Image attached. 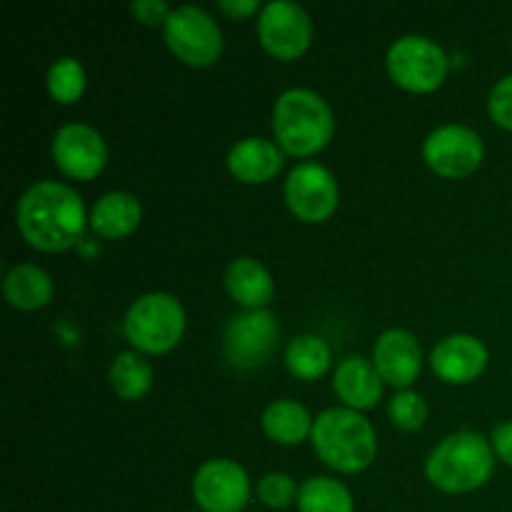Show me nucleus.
I'll use <instances>...</instances> for the list:
<instances>
[{
  "mask_svg": "<svg viewBox=\"0 0 512 512\" xmlns=\"http://www.w3.org/2000/svg\"><path fill=\"white\" fill-rule=\"evenodd\" d=\"M495 468V450L488 438L475 430L448 435L425 460V475L438 490L450 495L483 488Z\"/></svg>",
  "mask_w": 512,
  "mask_h": 512,
  "instance_id": "nucleus-3",
  "label": "nucleus"
},
{
  "mask_svg": "<svg viewBox=\"0 0 512 512\" xmlns=\"http://www.w3.org/2000/svg\"><path fill=\"white\" fill-rule=\"evenodd\" d=\"M423 158L443 178H465L475 173L485 158L483 138L460 123L438 125L423 143Z\"/></svg>",
  "mask_w": 512,
  "mask_h": 512,
  "instance_id": "nucleus-10",
  "label": "nucleus"
},
{
  "mask_svg": "<svg viewBox=\"0 0 512 512\" xmlns=\"http://www.w3.org/2000/svg\"><path fill=\"white\" fill-rule=\"evenodd\" d=\"M263 430L273 443L280 445H298L305 438L313 435L315 418L308 413L305 405H300L298 400H273V403L265 408L263 413Z\"/></svg>",
  "mask_w": 512,
  "mask_h": 512,
  "instance_id": "nucleus-21",
  "label": "nucleus"
},
{
  "mask_svg": "<svg viewBox=\"0 0 512 512\" xmlns=\"http://www.w3.org/2000/svg\"><path fill=\"white\" fill-rule=\"evenodd\" d=\"M300 488L295 485V480L288 473H268L258 483V498L260 503L268 505V508L280 510L288 508V505L298 503Z\"/></svg>",
  "mask_w": 512,
  "mask_h": 512,
  "instance_id": "nucleus-27",
  "label": "nucleus"
},
{
  "mask_svg": "<svg viewBox=\"0 0 512 512\" xmlns=\"http://www.w3.org/2000/svg\"><path fill=\"white\" fill-rule=\"evenodd\" d=\"M50 153L55 165L75 180H93L108 163V145L88 123H68L55 130Z\"/></svg>",
  "mask_w": 512,
  "mask_h": 512,
  "instance_id": "nucleus-13",
  "label": "nucleus"
},
{
  "mask_svg": "<svg viewBox=\"0 0 512 512\" xmlns=\"http://www.w3.org/2000/svg\"><path fill=\"white\" fill-rule=\"evenodd\" d=\"M260 45L280 60H295L313 43V20L293 0H270L258 18Z\"/></svg>",
  "mask_w": 512,
  "mask_h": 512,
  "instance_id": "nucleus-9",
  "label": "nucleus"
},
{
  "mask_svg": "<svg viewBox=\"0 0 512 512\" xmlns=\"http://www.w3.org/2000/svg\"><path fill=\"white\" fill-rule=\"evenodd\" d=\"M228 170L238 180L250 185L268 183L283 168V150L265 138H243L228 150Z\"/></svg>",
  "mask_w": 512,
  "mask_h": 512,
  "instance_id": "nucleus-17",
  "label": "nucleus"
},
{
  "mask_svg": "<svg viewBox=\"0 0 512 512\" xmlns=\"http://www.w3.org/2000/svg\"><path fill=\"white\" fill-rule=\"evenodd\" d=\"M285 203L305 223H323L340 203L335 175L320 163H300L285 180Z\"/></svg>",
  "mask_w": 512,
  "mask_h": 512,
  "instance_id": "nucleus-11",
  "label": "nucleus"
},
{
  "mask_svg": "<svg viewBox=\"0 0 512 512\" xmlns=\"http://www.w3.org/2000/svg\"><path fill=\"white\" fill-rule=\"evenodd\" d=\"M490 445H493L495 455L512 468V420L495 425L493 435H490Z\"/></svg>",
  "mask_w": 512,
  "mask_h": 512,
  "instance_id": "nucleus-30",
  "label": "nucleus"
},
{
  "mask_svg": "<svg viewBox=\"0 0 512 512\" xmlns=\"http://www.w3.org/2000/svg\"><path fill=\"white\" fill-rule=\"evenodd\" d=\"M130 13L135 15V20H140L145 25H165L170 13H173V8L165 0H135L130 5Z\"/></svg>",
  "mask_w": 512,
  "mask_h": 512,
  "instance_id": "nucleus-29",
  "label": "nucleus"
},
{
  "mask_svg": "<svg viewBox=\"0 0 512 512\" xmlns=\"http://www.w3.org/2000/svg\"><path fill=\"white\" fill-rule=\"evenodd\" d=\"M193 498L203 512H240L250 500L248 473L235 460H208L193 478Z\"/></svg>",
  "mask_w": 512,
  "mask_h": 512,
  "instance_id": "nucleus-12",
  "label": "nucleus"
},
{
  "mask_svg": "<svg viewBox=\"0 0 512 512\" xmlns=\"http://www.w3.org/2000/svg\"><path fill=\"white\" fill-rule=\"evenodd\" d=\"M45 85H48L53 100L63 105L75 103L85 93V68L73 55H63V58L53 60V65L48 68Z\"/></svg>",
  "mask_w": 512,
  "mask_h": 512,
  "instance_id": "nucleus-25",
  "label": "nucleus"
},
{
  "mask_svg": "<svg viewBox=\"0 0 512 512\" xmlns=\"http://www.w3.org/2000/svg\"><path fill=\"white\" fill-rule=\"evenodd\" d=\"M388 73L410 93H430L448 78V53L428 35H400L385 55Z\"/></svg>",
  "mask_w": 512,
  "mask_h": 512,
  "instance_id": "nucleus-6",
  "label": "nucleus"
},
{
  "mask_svg": "<svg viewBox=\"0 0 512 512\" xmlns=\"http://www.w3.org/2000/svg\"><path fill=\"white\" fill-rule=\"evenodd\" d=\"M313 448L325 465L338 473H360L378 453L375 428L363 413L350 408H328L315 418Z\"/></svg>",
  "mask_w": 512,
  "mask_h": 512,
  "instance_id": "nucleus-4",
  "label": "nucleus"
},
{
  "mask_svg": "<svg viewBox=\"0 0 512 512\" xmlns=\"http://www.w3.org/2000/svg\"><path fill=\"white\" fill-rule=\"evenodd\" d=\"M200 512H203V510H200Z\"/></svg>",
  "mask_w": 512,
  "mask_h": 512,
  "instance_id": "nucleus-32",
  "label": "nucleus"
},
{
  "mask_svg": "<svg viewBox=\"0 0 512 512\" xmlns=\"http://www.w3.org/2000/svg\"><path fill=\"white\" fill-rule=\"evenodd\" d=\"M333 388L345 408L358 410V413L375 408L383 398V378L375 370L373 360L358 358V355H350L338 365L333 375Z\"/></svg>",
  "mask_w": 512,
  "mask_h": 512,
  "instance_id": "nucleus-16",
  "label": "nucleus"
},
{
  "mask_svg": "<svg viewBox=\"0 0 512 512\" xmlns=\"http://www.w3.org/2000/svg\"><path fill=\"white\" fill-rule=\"evenodd\" d=\"M300 512H355L350 490L340 480L315 475L300 485L298 493Z\"/></svg>",
  "mask_w": 512,
  "mask_h": 512,
  "instance_id": "nucleus-24",
  "label": "nucleus"
},
{
  "mask_svg": "<svg viewBox=\"0 0 512 512\" xmlns=\"http://www.w3.org/2000/svg\"><path fill=\"white\" fill-rule=\"evenodd\" d=\"M488 113L500 128L512 133V73L493 85L488 95Z\"/></svg>",
  "mask_w": 512,
  "mask_h": 512,
  "instance_id": "nucleus-28",
  "label": "nucleus"
},
{
  "mask_svg": "<svg viewBox=\"0 0 512 512\" xmlns=\"http://www.w3.org/2000/svg\"><path fill=\"white\" fill-rule=\"evenodd\" d=\"M225 290L248 310H263L275 295L270 270L255 258H235L225 270Z\"/></svg>",
  "mask_w": 512,
  "mask_h": 512,
  "instance_id": "nucleus-18",
  "label": "nucleus"
},
{
  "mask_svg": "<svg viewBox=\"0 0 512 512\" xmlns=\"http://www.w3.org/2000/svg\"><path fill=\"white\" fill-rule=\"evenodd\" d=\"M373 365L383 383L408 390L423 368V348L410 330L390 328L375 340Z\"/></svg>",
  "mask_w": 512,
  "mask_h": 512,
  "instance_id": "nucleus-14",
  "label": "nucleus"
},
{
  "mask_svg": "<svg viewBox=\"0 0 512 512\" xmlns=\"http://www.w3.org/2000/svg\"><path fill=\"white\" fill-rule=\"evenodd\" d=\"M488 360V345L468 333L448 335L430 353V365H433L435 375L450 385L478 380L488 368Z\"/></svg>",
  "mask_w": 512,
  "mask_h": 512,
  "instance_id": "nucleus-15",
  "label": "nucleus"
},
{
  "mask_svg": "<svg viewBox=\"0 0 512 512\" xmlns=\"http://www.w3.org/2000/svg\"><path fill=\"white\" fill-rule=\"evenodd\" d=\"M163 35L168 48L183 63L205 68L213 65L223 53V33L208 10L198 5H180L173 8L168 23L163 25Z\"/></svg>",
  "mask_w": 512,
  "mask_h": 512,
  "instance_id": "nucleus-7",
  "label": "nucleus"
},
{
  "mask_svg": "<svg viewBox=\"0 0 512 512\" xmlns=\"http://www.w3.org/2000/svg\"><path fill=\"white\" fill-rule=\"evenodd\" d=\"M388 415L400 430H418L428 420V403L415 390H398L388 405Z\"/></svg>",
  "mask_w": 512,
  "mask_h": 512,
  "instance_id": "nucleus-26",
  "label": "nucleus"
},
{
  "mask_svg": "<svg viewBox=\"0 0 512 512\" xmlns=\"http://www.w3.org/2000/svg\"><path fill=\"white\" fill-rule=\"evenodd\" d=\"M110 385H113L115 395L133 403V400L145 398L150 388H153V368H150V363L140 353L125 350V353H118L113 358Z\"/></svg>",
  "mask_w": 512,
  "mask_h": 512,
  "instance_id": "nucleus-23",
  "label": "nucleus"
},
{
  "mask_svg": "<svg viewBox=\"0 0 512 512\" xmlns=\"http://www.w3.org/2000/svg\"><path fill=\"white\" fill-rule=\"evenodd\" d=\"M123 330L135 350L163 355L183 340L185 308L170 293H145L125 313Z\"/></svg>",
  "mask_w": 512,
  "mask_h": 512,
  "instance_id": "nucleus-5",
  "label": "nucleus"
},
{
  "mask_svg": "<svg viewBox=\"0 0 512 512\" xmlns=\"http://www.w3.org/2000/svg\"><path fill=\"white\" fill-rule=\"evenodd\" d=\"M278 335V320L268 308L233 315L223 335L225 360L238 370L260 368L275 353Z\"/></svg>",
  "mask_w": 512,
  "mask_h": 512,
  "instance_id": "nucleus-8",
  "label": "nucleus"
},
{
  "mask_svg": "<svg viewBox=\"0 0 512 512\" xmlns=\"http://www.w3.org/2000/svg\"><path fill=\"white\" fill-rule=\"evenodd\" d=\"M273 133L283 153L308 158L333 138V108L323 95L310 88L283 90L273 105Z\"/></svg>",
  "mask_w": 512,
  "mask_h": 512,
  "instance_id": "nucleus-2",
  "label": "nucleus"
},
{
  "mask_svg": "<svg viewBox=\"0 0 512 512\" xmlns=\"http://www.w3.org/2000/svg\"><path fill=\"white\" fill-rule=\"evenodd\" d=\"M220 13H225L228 18L233 20H243V18H250V15H255L260 8L258 0H220L218 3Z\"/></svg>",
  "mask_w": 512,
  "mask_h": 512,
  "instance_id": "nucleus-31",
  "label": "nucleus"
},
{
  "mask_svg": "<svg viewBox=\"0 0 512 512\" xmlns=\"http://www.w3.org/2000/svg\"><path fill=\"white\" fill-rule=\"evenodd\" d=\"M330 360H333L330 345L313 333L295 335L285 348V365L300 380H318L320 375L328 373Z\"/></svg>",
  "mask_w": 512,
  "mask_h": 512,
  "instance_id": "nucleus-22",
  "label": "nucleus"
},
{
  "mask_svg": "<svg viewBox=\"0 0 512 512\" xmlns=\"http://www.w3.org/2000/svg\"><path fill=\"white\" fill-rule=\"evenodd\" d=\"M3 293L13 308L18 310H38L53 300V278L48 270L33 263H20L5 273Z\"/></svg>",
  "mask_w": 512,
  "mask_h": 512,
  "instance_id": "nucleus-20",
  "label": "nucleus"
},
{
  "mask_svg": "<svg viewBox=\"0 0 512 512\" xmlns=\"http://www.w3.org/2000/svg\"><path fill=\"white\" fill-rule=\"evenodd\" d=\"M143 220V208L140 200L128 190H110L103 198L95 200L90 210V228L100 238L118 240L133 233Z\"/></svg>",
  "mask_w": 512,
  "mask_h": 512,
  "instance_id": "nucleus-19",
  "label": "nucleus"
},
{
  "mask_svg": "<svg viewBox=\"0 0 512 512\" xmlns=\"http://www.w3.org/2000/svg\"><path fill=\"white\" fill-rule=\"evenodd\" d=\"M15 223L35 250L60 253L80 243L90 218L83 198L70 185L40 180L20 195Z\"/></svg>",
  "mask_w": 512,
  "mask_h": 512,
  "instance_id": "nucleus-1",
  "label": "nucleus"
}]
</instances>
